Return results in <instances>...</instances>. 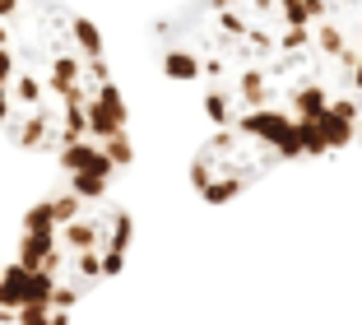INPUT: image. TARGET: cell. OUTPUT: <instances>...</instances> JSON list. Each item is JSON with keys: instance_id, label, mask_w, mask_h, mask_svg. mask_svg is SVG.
<instances>
[{"instance_id": "cell-1", "label": "cell", "mask_w": 362, "mask_h": 325, "mask_svg": "<svg viewBox=\"0 0 362 325\" xmlns=\"http://www.w3.org/2000/svg\"><path fill=\"white\" fill-rule=\"evenodd\" d=\"M158 61L214 126L191 163L209 205L362 149V0H186L158 23Z\"/></svg>"}, {"instance_id": "cell-2", "label": "cell", "mask_w": 362, "mask_h": 325, "mask_svg": "<svg viewBox=\"0 0 362 325\" xmlns=\"http://www.w3.org/2000/svg\"><path fill=\"white\" fill-rule=\"evenodd\" d=\"M0 130L84 190L130 168V121L98 28L61 0H0Z\"/></svg>"}, {"instance_id": "cell-3", "label": "cell", "mask_w": 362, "mask_h": 325, "mask_svg": "<svg viewBox=\"0 0 362 325\" xmlns=\"http://www.w3.org/2000/svg\"><path fill=\"white\" fill-rule=\"evenodd\" d=\"M130 214L107 190L70 186L23 214L0 256V321H52L126 265Z\"/></svg>"}]
</instances>
